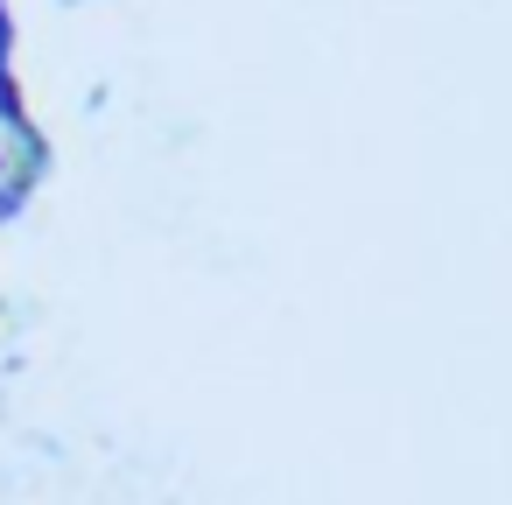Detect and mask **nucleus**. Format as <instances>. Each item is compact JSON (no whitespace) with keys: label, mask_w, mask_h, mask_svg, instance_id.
I'll list each match as a JSON object with an SVG mask.
<instances>
[]
</instances>
